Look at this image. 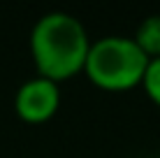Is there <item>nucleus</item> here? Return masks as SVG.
I'll return each mask as SVG.
<instances>
[{
	"label": "nucleus",
	"mask_w": 160,
	"mask_h": 158,
	"mask_svg": "<svg viewBox=\"0 0 160 158\" xmlns=\"http://www.w3.org/2000/svg\"><path fill=\"white\" fill-rule=\"evenodd\" d=\"M91 42L74 14L60 9L42 14L30 30V54L37 74L60 84L84 72Z\"/></svg>",
	"instance_id": "f257e3e1"
},
{
	"label": "nucleus",
	"mask_w": 160,
	"mask_h": 158,
	"mask_svg": "<svg viewBox=\"0 0 160 158\" xmlns=\"http://www.w3.org/2000/svg\"><path fill=\"white\" fill-rule=\"evenodd\" d=\"M58 107H60V84L47 77H40V74L26 79L14 93V112L26 123L49 121L58 112Z\"/></svg>",
	"instance_id": "7ed1b4c3"
},
{
	"label": "nucleus",
	"mask_w": 160,
	"mask_h": 158,
	"mask_svg": "<svg viewBox=\"0 0 160 158\" xmlns=\"http://www.w3.org/2000/svg\"><path fill=\"white\" fill-rule=\"evenodd\" d=\"M148 56L132 37L107 35L93 40L86 56V77L104 91H128L142 84Z\"/></svg>",
	"instance_id": "f03ea898"
},
{
	"label": "nucleus",
	"mask_w": 160,
	"mask_h": 158,
	"mask_svg": "<svg viewBox=\"0 0 160 158\" xmlns=\"http://www.w3.org/2000/svg\"><path fill=\"white\" fill-rule=\"evenodd\" d=\"M132 40L148 58H158L160 56V14H148L146 19H142Z\"/></svg>",
	"instance_id": "20e7f679"
},
{
	"label": "nucleus",
	"mask_w": 160,
	"mask_h": 158,
	"mask_svg": "<svg viewBox=\"0 0 160 158\" xmlns=\"http://www.w3.org/2000/svg\"><path fill=\"white\" fill-rule=\"evenodd\" d=\"M158 158H160V156H158Z\"/></svg>",
	"instance_id": "423d86ee"
},
{
	"label": "nucleus",
	"mask_w": 160,
	"mask_h": 158,
	"mask_svg": "<svg viewBox=\"0 0 160 158\" xmlns=\"http://www.w3.org/2000/svg\"><path fill=\"white\" fill-rule=\"evenodd\" d=\"M142 86H144L146 95L160 107V56L158 58H148V65H146L144 79H142Z\"/></svg>",
	"instance_id": "39448f33"
}]
</instances>
